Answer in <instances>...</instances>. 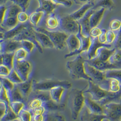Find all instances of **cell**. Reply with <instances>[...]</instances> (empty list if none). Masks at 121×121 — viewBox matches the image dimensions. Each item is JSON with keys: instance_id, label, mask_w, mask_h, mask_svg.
Returning <instances> with one entry per match:
<instances>
[{"instance_id": "37", "label": "cell", "mask_w": 121, "mask_h": 121, "mask_svg": "<svg viewBox=\"0 0 121 121\" xmlns=\"http://www.w3.org/2000/svg\"><path fill=\"white\" fill-rule=\"evenodd\" d=\"M21 48L25 50L29 55L31 54L35 49H37L35 44L33 42L26 39L21 40Z\"/></svg>"}, {"instance_id": "59", "label": "cell", "mask_w": 121, "mask_h": 121, "mask_svg": "<svg viewBox=\"0 0 121 121\" xmlns=\"http://www.w3.org/2000/svg\"><path fill=\"white\" fill-rule=\"evenodd\" d=\"M103 32L98 37V39L99 42L103 44H107L106 40V31L104 29L102 30Z\"/></svg>"}, {"instance_id": "62", "label": "cell", "mask_w": 121, "mask_h": 121, "mask_svg": "<svg viewBox=\"0 0 121 121\" xmlns=\"http://www.w3.org/2000/svg\"><path fill=\"white\" fill-rule=\"evenodd\" d=\"M5 0H0V2L1 3H2V2H4V1H5Z\"/></svg>"}, {"instance_id": "53", "label": "cell", "mask_w": 121, "mask_h": 121, "mask_svg": "<svg viewBox=\"0 0 121 121\" xmlns=\"http://www.w3.org/2000/svg\"><path fill=\"white\" fill-rule=\"evenodd\" d=\"M0 98L1 101H5L10 104V100L8 97V92L2 85H0Z\"/></svg>"}, {"instance_id": "11", "label": "cell", "mask_w": 121, "mask_h": 121, "mask_svg": "<svg viewBox=\"0 0 121 121\" xmlns=\"http://www.w3.org/2000/svg\"><path fill=\"white\" fill-rule=\"evenodd\" d=\"M66 43L69 53L65 55V58L79 54V50L80 47V42L77 35H69L66 39Z\"/></svg>"}, {"instance_id": "2", "label": "cell", "mask_w": 121, "mask_h": 121, "mask_svg": "<svg viewBox=\"0 0 121 121\" xmlns=\"http://www.w3.org/2000/svg\"><path fill=\"white\" fill-rule=\"evenodd\" d=\"M85 96L83 90L73 88L68 98V106L70 110L72 118L76 120L84 105Z\"/></svg>"}, {"instance_id": "34", "label": "cell", "mask_w": 121, "mask_h": 121, "mask_svg": "<svg viewBox=\"0 0 121 121\" xmlns=\"http://www.w3.org/2000/svg\"><path fill=\"white\" fill-rule=\"evenodd\" d=\"M7 92H8V97H9L10 103L13 102L21 101V102H24L26 104V102L25 99H24L22 94H21V93L19 92L16 84H15V88L12 90L10 91H7Z\"/></svg>"}, {"instance_id": "24", "label": "cell", "mask_w": 121, "mask_h": 121, "mask_svg": "<svg viewBox=\"0 0 121 121\" xmlns=\"http://www.w3.org/2000/svg\"><path fill=\"white\" fill-rule=\"evenodd\" d=\"M106 10L107 9L104 7H99L95 9L94 8V11L90 18L91 29L98 26Z\"/></svg>"}, {"instance_id": "26", "label": "cell", "mask_w": 121, "mask_h": 121, "mask_svg": "<svg viewBox=\"0 0 121 121\" xmlns=\"http://www.w3.org/2000/svg\"><path fill=\"white\" fill-rule=\"evenodd\" d=\"M115 48H109L107 46L99 47L97 51L96 57L97 59L103 61H108L111 56L115 51Z\"/></svg>"}, {"instance_id": "30", "label": "cell", "mask_w": 121, "mask_h": 121, "mask_svg": "<svg viewBox=\"0 0 121 121\" xmlns=\"http://www.w3.org/2000/svg\"><path fill=\"white\" fill-rule=\"evenodd\" d=\"M17 17H8L0 23L1 30L5 32L15 27L19 24Z\"/></svg>"}, {"instance_id": "44", "label": "cell", "mask_w": 121, "mask_h": 121, "mask_svg": "<svg viewBox=\"0 0 121 121\" xmlns=\"http://www.w3.org/2000/svg\"><path fill=\"white\" fill-rule=\"evenodd\" d=\"M29 55V54L25 50L22 48H20L15 52L14 60H27Z\"/></svg>"}, {"instance_id": "41", "label": "cell", "mask_w": 121, "mask_h": 121, "mask_svg": "<svg viewBox=\"0 0 121 121\" xmlns=\"http://www.w3.org/2000/svg\"><path fill=\"white\" fill-rule=\"evenodd\" d=\"M104 72L106 78H115L118 79L121 83V69L108 70Z\"/></svg>"}, {"instance_id": "6", "label": "cell", "mask_w": 121, "mask_h": 121, "mask_svg": "<svg viewBox=\"0 0 121 121\" xmlns=\"http://www.w3.org/2000/svg\"><path fill=\"white\" fill-rule=\"evenodd\" d=\"M13 69L17 72L23 82L31 78L33 67L27 60H14Z\"/></svg>"}, {"instance_id": "21", "label": "cell", "mask_w": 121, "mask_h": 121, "mask_svg": "<svg viewBox=\"0 0 121 121\" xmlns=\"http://www.w3.org/2000/svg\"><path fill=\"white\" fill-rule=\"evenodd\" d=\"M34 31L39 44L43 49H55L54 44L48 35L43 32L37 31L35 29Z\"/></svg>"}, {"instance_id": "19", "label": "cell", "mask_w": 121, "mask_h": 121, "mask_svg": "<svg viewBox=\"0 0 121 121\" xmlns=\"http://www.w3.org/2000/svg\"><path fill=\"white\" fill-rule=\"evenodd\" d=\"M94 10V8L91 9L83 18L78 21L80 26L81 33L85 37L90 36V31L91 30L90 18Z\"/></svg>"}, {"instance_id": "14", "label": "cell", "mask_w": 121, "mask_h": 121, "mask_svg": "<svg viewBox=\"0 0 121 121\" xmlns=\"http://www.w3.org/2000/svg\"><path fill=\"white\" fill-rule=\"evenodd\" d=\"M91 42L90 47L87 51L85 52L87 59V60H92L94 58H95L96 57L97 51L100 47L107 46L109 48L113 47L112 44H103L101 43L99 40L98 37L93 38L91 37Z\"/></svg>"}, {"instance_id": "46", "label": "cell", "mask_w": 121, "mask_h": 121, "mask_svg": "<svg viewBox=\"0 0 121 121\" xmlns=\"http://www.w3.org/2000/svg\"><path fill=\"white\" fill-rule=\"evenodd\" d=\"M6 78H8L15 84L22 83L23 82L21 78L17 73V72L16 71V70L14 69H11L10 73L7 77H6Z\"/></svg>"}, {"instance_id": "18", "label": "cell", "mask_w": 121, "mask_h": 121, "mask_svg": "<svg viewBox=\"0 0 121 121\" xmlns=\"http://www.w3.org/2000/svg\"><path fill=\"white\" fill-rule=\"evenodd\" d=\"M68 90L62 86L56 87L50 91V99L57 103H64L66 98Z\"/></svg>"}, {"instance_id": "49", "label": "cell", "mask_w": 121, "mask_h": 121, "mask_svg": "<svg viewBox=\"0 0 121 121\" xmlns=\"http://www.w3.org/2000/svg\"><path fill=\"white\" fill-rule=\"evenodd\" d=\"M30 15L26 11L20 12L17 16L18 21L20 23H26L29 22Z\"/></svg>"}, {"instance_id": "8", "label": "cell", "mask_w": 121, "mask_h": 121, "mask_svg": "<svg viewBox=\"0 0 121 121\" xmlns=\"http://www.w3.org/2000/svg\"><path fill=\"white\" fill-rule=\"evenodd\" d=\"M104 114L108 121H121V103L112 102L104 105Z\"/></svg>"}, {"instance_id": "54", "label": "cell", "mask_w": 121, "mask_h": 121, "mask_svg": "<svg viewBox=\"0 0 121 121\" xmlns=\"http://www.w3.org/2000/svg\"><path fill=\"white\" fill-rule=\"evenodd\" d=\"M11 69L9 68L8 67L4 65H0V77H7L9 74Z\"/></svg>"}, {"instance_id": "38", "label": "cell", "mask_w": 121, "mask_h": 121, "mask_svg": "<svg viewBox=\"0 0 121 121\" xmlns=\"http://www.w3.org/2000/svg\"><path fill=\"white\" fill-rule=\"evenodd\" d=\"M41 100L38 98H34L28 100L26 102V108L30 110H33L43 105Z\"/></svg>"}, {"instance_id": "45", "label": "cell", "mask_w": 121, "mask_h": 121, "mask_svg": "<svg viewBox=\"0 0 121 121\" xmlns=\"http://www.w3.org/2000/svg\"><path fill=\"white\" fill-rule=\"evenodd\" d=\"M0 85H2L7 91L12 90L15 86V84L6 77H0Z\"/></svg>"}, {"instance_id": "32", "label": "cell", "mask_w": 121, "mask_h": 121, "mask_svg": "<svg viewBox=\"0 0 121 121\" xmlns=\"http://www.w3.org/2000/svg\"><path fill=\"white\" fill-rule=\"evenodd\" d=\"M9 1L10 3V4L7 6V9L6 11V15L3 21L8 17H17L20 12L23 11L22 8L20 6L13 3H12L9 1Z\"/></svg>"}, {"instance_id": "7", "label": "cell", "mask_w": 121, "mask_h": 121, "mask_svg": "<svg viewBox=\"0 0 121 121\" xmlns=\"http://www.w3.org/2000/svg\"><path fill=\"white\" fill-rule=\"evenodd\" d=\"M80 29L79 22L70 15L60 18V27L59 30L63 31L69 35H77Z\"/></svg>"}, {"instance_id": "40", "label": "cell", "mask_w": 121, "mask_h": 121, "mask_svg": "<svg viewBox=\"0 0 121 121\" xmlns=\"http://www.w3.org/2000/svg\"><path fill=\"white\" fill-rule=\"evenodd\" d=\"M26 104L21 101L13 102L10 104V107L11 109L18 116L21 111L26 107Z\"/></svg>"}, {"instance_id": "29", "label": "cell", "mask_w": 121, "mask_h": 121, "mask_svg": "<svg viewBox=\"0 0 121 121\" xmlns=\"http://www.w3.org/2000/svg\"><path fill=\"white\" fill-rule=\"evenodd\" d=\"M39 7L38 10L43 11L47 15L53 13L56 7L59 6L52 0H39Z\"/></svg>"}, {"instance_id": "43", "label": "cell", "mask_w": 121, "mask_h": 121, "mask_svg": "<svg viewBox=\"0 0 121 121\" xmlns=\"http://www.w3.org/2000/svg\"><path fill=\"white\" fill-rule=\"evenodd\" d=\"M111 63L121 65V51L116 49L109 60Z\"/></svg>"}, {"instance_id": "56", "label": "cell", "mask_w": 121, "mask_h": 121, "mask_svg": "<svg viewBox=\"0 0 121 121\" xmlns=\"http://www.w3.org/2000/svg\"><path fill=\"white\" fill-rule=\"evenodd\" d=\"M103 32V30L98 27L92 28L90 31V36L93 38L98 37Z\"/></svg>"}, {"instance_id": "58", "label": "cell", "mask_w": 121, "mask_h": 121, "mask_svg": "<svg viewBox=\"0 0 121 121\" xmlns=\"http://www.w3.org/2000/svg\"><path fill=\"white\" fill-rule=\"evenodd\" d=\"M7 9V6L5 5L1 4L0 9V23L3 21L6 15V11Z\"/></svg>"}, {"instance_id": "60", "label": "cell", "mask_w": 121, "mask_h": 121, "mask_svg": "<svg viewBox=\"0 0 121 121\" xmlns=\"http://www.w3.org/2000/svg\"><path fill=\"white\" fill-rule=\"evenodd\" d=\"M95 0H73V1L77 5L83 6L84 4L93 2Z\"/></svg>"}, {"instance_id": "36", "label": "cell", "mask_w": 121, "mask_h": 121, "mask_svg": "<svg viewBox=\"0 0 121 121\" xmlns=\"http://www.w3.org/2000/svg\"><path fill=\"white\" fill-rule=\"evenodd\" d=\"M44 121H65V117L60 112H46L44 114Z\"/></svg>"}, {"instance_id": "39", "label": "cell", "mask_w": 121, "mask_h": 121, "mask_svg": "<svg viewBox=\"0 0 121 121\" xmlns=\"http://www.w3.org/2000/svg\"><path fill=\"white\" fill-rule=\"evenodd\" d=\"M18 116L21 121H32V113L30 110L26 107L21 111Z\"/></svg>"}, {"instance_id": "33", "label": "cell", "mask_w": 121, "mask_h": 121, "mask_svg": "<svg viewBox=\"0 0 121 121\" xmlns=\"http://www.w3.org/2000/svg\"><path fill=\"white\" fill-rule=\"evenodd\" d=\"M15 53L0 54V65L8 67L11 69H13V62Z\"/></svg>"}, {"instance_id": "5", "label": "cell", "mask_w": 121, "mask_h": 121, "mask_svg": "<svg viewBox=\"0 0 121 121\" xmlns=\"http://www.w3.org/2000/svg\"><path fill=\"white\" fill-rule=\"evenodd\" d=\"M88 81V87L86 90L83 91L84 94L88 95L96 102H99L101 100L115 93L101 88L98 84L91 80Z\"/></svg>"}, {"instance_id": "61", "label": "cell", "mask_w": 121, "mask_h": 121, "mask_svg": "<svg viewBox=\"0 0 121 121\" xmlns=\"http://www.w3.org/2000/svg\"><path fill=\"white\" fill-rule=\"evenodd\" d=\"M45 117L44 114V115H33L32 120L34 121H44Z\"/></svg>"}, {"instance_id": "15", "label": "cell", "mask_w": 121, "mask_h": 121, "mask_svg": "<svg viewBox=\"0 0 121 121\" xmlns=\"http://www.w3.org/2000/svg\"><path fill=\"white\" fill-rule=\"evenodd\" d=\"M98 84L101 88L112 93L121 91V82L115 78H106Z\"/></svg>"}, {"instance_id": "31", "label": "cell", "mask_w": 121, "mask_h": 121, "mask_svg": "<svg viewBox=\"0 0 121 121\" xmlns=\"http://www.w3.org/2000/svg\"><path fill=\"white\" fill-rule=\"evenodd\" d=\"M77 35L80 42V47L79 50V54L87 51L91 44V37H85L81 33L80 29L79 32L77 34Z\"/></svg>"}, {"instance_id": "16", "label": "cell", "mask_w": 121, "mask_h": 121, "mask_svg": "<svg viewBox=\"0 0 121 121\" xmlns=\"http://www.w3.org/2000/svg\"><path fill=\"white\" fill-rule=\"evenodd\" d=\"M47 15V13L43 11L37 10L34 11L30 15L29 22L34 28L40 27L45 22Z\"/></svg>"}, {"instance_id": "10", "label": "cell", "mask_w": 121, "mask_h": 121, "mask_svg": "<svg viewBox=\"0 0 121 121\" xmlns=\"http://www.w3.org/2000/svg\"><path fill=\"white\" fill-rule=\"evenodd\" d=\"M84 67L86 74L94 83L99 84L106 79L104 72L97 69L86 60L84 62Z\"/></svg>"}, {"instance_id": "9", "label": "cell", "mask_w": 121, "mask_h": 121, "mask_svg": "<svg viewBox=\"0 0 121 121\" xmlns=\"http://www.w3.org/2000/svg\"><path fill=\"white\" fill-rule=\"evenodd\" d=\"M13 39L21 41L24 39L30 40L35 44L37 49L40 53H43V48L39 44L34 31V28L30 25L25 29L22 33Z\"/></svg>"}, {"instance_id": "42", "label": "cell", "mask_w": 121, "mask_h": 121, "mask_svg": "<svg viewBox=\"0 0 121 121\" xmlns=\"http://www.w3.org/2000/svg\"><path fill=\"white\" fill-rule=\"evenodd\" d=\"M16 120H20L19 116L17 115L11 109L10 107L9 109L2 118L0 119V121H16Z\"/></svg>"}, {"instance_id": "23", "label": "cell", "mask_w": 121, "mask_h": 121, "mask_svg": "<svg viewBox=\"0 0 121 121\" xmlns=\"http://www.w3.org/2000/svg\"><path fill=\"white\" fill-rule=\"evenodd\" d=\"M32 82L33 80L31 78L26 81L16 84L19 92L25 99L26 103L32 91Z\"/></svg>"}, {"instance_id": "17", "label": "cell", "mask_w": 121, "mask_h": 121, "mask_svg": "<svg viewBox=\"0 0 121 121\" xmlns=\"http://www.w3.org/2000/svg\"><path fill=\"white\" fill-rule=\"evenodd\" d=\"M84 96V106L89 112L97 115H104V107L93 100L88 95Z\"/></svg>"}, {"instance_id": "47", "label": "cell", "mask_w": 121, "mask_h": 121, "mask_svg": "<svg viewBox=\"0 0 121 121\" xmlns=\"http://www.w3.org/2000/svg\"><path fill=\"white\" fill-rule=\"evenodd\" d=\"M12 3L20 6L23 11H26L27 9L30 2L31 0H6Z\"/></svg>"}, {"instance_id": "50", "label": "cell", "mask_w": 121, "mask_h": 121, "mask_svg": "<svg viewBox=\"0 0 121 121\" xmlns=\"http://www.w3.org/2000/svg\"><path fill=\"white\" fill-rule=\"evenodd\" d=\"M117 35L114 31L112 30H107L106 31V40L107 44H112L115 40Z\"/></svg>"}, {"instance_id": "48", "label": "cell", "mask_w": 121, "mask_h": 121, "mask_svg": "<svg viewBox=\"0 0 121 121\" xmlns=\"http://www.w3.org/2000/svg\"><path fill=\"white\" fill-rule=\"evenodd\" d=\"M10 108V104L5 101H1L0 102V119L5 115Z\"/></svg>"}, {"instance_id": "25", "label": "cell", "mask_w": 121, "mask_h": 121, "mask_svg": "<svg viewBox=\"0 0 121 121\" xmlns=\"http://www.w3.org/2000/svg\"><path fill=\"white\" fill-rule=\"evenodd\" d=\"M31 25L29 22L26 23H20L16 26L15 27L11 30L4 32V37L3 40L13 39L14 37L17 36L26 28Z\"/></svg>"}, {"instance_id": "22", "label": "cell", "mask_w": 121, "mask_h": 121, "mask_svg": "<svg viewBox=\"0 0 121 121\" xmlns=\"http://www.w3.org/2000/svg\"><path fill=\"white\" fill-rule=\"evenodd\" d=\"M45 28L50 31L59 30L60 27V17L51 13L47 15L45 21Z\"/></svg>"}, {"instance_id": "12", "label": "cell", "mask_w": 121, "mask_h": 121, "mask_svg": "<svg viewBox=\"0 0 121 121\" xmlns=\"http://www.w3.org/2000/svg\"><path fill=\"white\" fill-rule=\"evenodd\" d=\"M21 48L20 41L13 39L0 40V54L15 53Z\"/></svg>"}, {"instance_id": "20", "label": "cell", "mask_w": 121, "mask_h": 121, "mask_svg": "<svg viewBox=\"0 0 121 121\" xmlns=\"http://www.w3.org/2000/svg\"><path fill=\"white\" fill-rule=\"evenodd\" d=\"M78 117L81 121H108L106 116L92 113L88 111L84 105L79 113Z\"/></svg>"}, {"instance_id": "28", "label": "cell", "mask_w": 121, "mask_h": 121, "mask_svg": "<svg viewBox=\"0 0 121 121\" xmlns=\"http://www.w3.org/2000/svg\"><path fill=\"white\" fill-rule=\"evenodd\" d=\"M94 4L93 2L84 4L80 8L70 14V16L76 20L79 21L91 9L94 8Z\"/></svg>"}, {"instance_id": "27", "label": "cell", "mask_w": 121, "mask_h": 121, "mask_svg": "<svg viewBox=\"0 0 121 121\" xmlns=\"http://www.w3.org/2000/svg\"><path fill=\"white\" fill-rule=\"evenodd\" d=\"M46 112H60L65 110V104L64 103H57L51 99L43 103L42 105Z\"/></svg>"}, {"instance_id": "55", "label": "cell", "mask_w": 121, "mask_h": 121, "mask_svg": "<svg viewBox=\"0 0 121 121\" xmlns=\"http://www.w3.org/2000/svg\"><path fill=\"white\" fill-rule=\"evenodd\" d=\"M30 111L32 113V116L44 115L46 112V110L43 105Z\"/></svg>"}, {"instance_id": "57", "label": "cell", "mask_w": 121, "mask_h": 121, "mask_svg": "<svg viewBox=\"0 0 121 121\" xmlns=\"http://www.w3.org/2000/svg\"><path fill=\"white\" fill-rule=\"evenodd\" d=\"M58 5H62L66 7H69L73 4L72 0H52Z\"/></svg>"}, {"instance_id": "4", "label": "cell", "mask_w": 121, "mask_h": 121, "mask_svg": "<svg viewBox=\"0 0 121 121\" xmlns=\"http://www.w3.org/2000/svg\"><path fill=\"white\" fill-rule=\"evenodd\" d=\"M34 29L37 31L43 32L48 35L53 43L55 49L56 50H64L67 46L66 39L69 35L66 33L60 30L50 31L42 27Z\"/></svg>"}, {"instance_id": "51", "label": "cell", "mask_w": 121, "mask_h": 121, "mask_svg": "<svg viewBox=\"0 0 121 121\" xmlns=\"http://www.w3.org/2000/svg\"><path fill=\"white\" fill-rule=\"evenodd\" d=\"M109 28L110 30L116 31H118L121 28V21L118 19H114L110 23Z\"/></svg>"}, {"instance_id": "3", "label": "cell", "mask_w": 121, "mask_h": 121, "mask_svg": "<svg viewBox=\"0 0 121 121\" xmlns=\"http://www.w3.org/2000/svg\"><path fill=\"white\" fill-rule=\"evenodd\" d=\"M62 86L69 89L72 87V83L67 80L57 79H44L37 81L33 80L32 90L39 91H50L54 88Z\"/></svg>"}, {"instance_id": "13", "label": "cell", "mask_w": 121, "mask_h": 121, "mask_svg": "<svg viewBox=\"0 0 121 121\" xmlns=\"http://www.w3.org/2000/svg\"><path fill=\"white\" fill-rule=\"evenodd\" d=\"M86 61L90 65L94 66L97 69L102 71L104 72L112 69H121V65L112 64L109 61H103L100 60L97 58H94L92 60H86Z\"/></svg>"}, {"instance_id": "1", "label": "cell", "mask_w": 121, "mask_h": 121, "mask_svg": "<svg viewBox=\"0 0 121 121\" xmlns=\"http://www.w3.org/2000/svg\"><path fill=\"white\" fill-rule=\"evenodd\" d=\"M87 60L85 52L78 54L72 60L67 62L66 68L69 75L73 79H85L89 81L92 79L86 74L84 64Z\"/></svg>"}, {"instance_id": "52", "label": "cell", "mask_w": 121, "mask_h": 121, "mask_svg": "<svg viewBox=\"0 0 121 121\" xmlns=\"http://www.w3.org/2000/svg\"><path fill=\"white\" fill-rule=\"evenodd\" d=\"M113 47L117 50L121 51V28L118 30L115 40L112 44Z\"/></svg>"}, {"instance_id": "35", "label": "cell", "mask_w": 121, "mask_h": 121, "mask_svg": "<svg viewBox=\"0 0 121 121\" xmlns=\"http://www.w3.org/2000/svg\"><path fill=\"white\" fill-rule=\"evenodd\" d=\"M94 7L96 9L99 7H104L107 10H112L115 8V5L113 0H98Z\"/></svg>"}]
</instances>
